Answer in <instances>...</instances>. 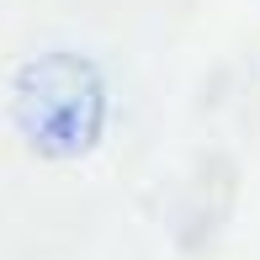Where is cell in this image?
<instances>
[{
	"label": "cell",
	"instance_id": "6da1fadb",
	"mask_svg": "<svg viewBox=\"0 0 260 260\" xmlns=\"http://www.w3.org/2000/svg\"><path fill=\"white\" fill-rule=\"evenodd\" d=\"M11 122L38 154L75 159L106 127V85L90 58L53 48L16 69L11 85Z\"/></svg>",
	"mask_w": 260,
	"mask_h": 260
}]
</instances>
